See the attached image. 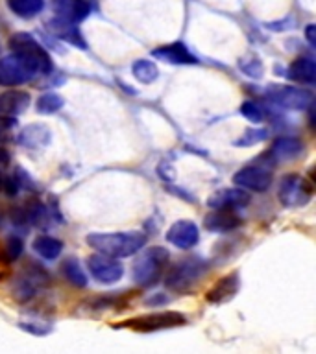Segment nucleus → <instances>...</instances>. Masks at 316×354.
I'll use <instances>...</instances> for the list:
<instances>
[{"instance_id": "1", "label": "nucleus", "mask_w": 316, "mask_h": 354, "mask_svg": "<svg viewBox=\"0 0 316 354\" xmlns=\"http://www.w3.org/2000/svg\"><path fill=\"white\" fill-rule=\"evenodd\" d=\"M146 234L139 231L119 232H91L87 234V245L102 254L113 259H126L139 253L146 245Z\"/></svg>"}, {"instance_id": "2", "label": "nucleus", "mask_w": 316, "mask_h": 354, "mask_svg": "<svg viewBox=\"0 0 316 354\" xmlns=\"http://www.w3.org/2000/svg\"><path fill=\"white\" fill-rule=\"evenodd\" d=\"M207 270H209V266H207V262L204 259H200V257L183 259L168 270V273L165 277V286L170 292L187 293L202 281V277L207 273Z\"/></svg>"}, {"instance_id": "3", "label": "nucleus", "mask_w": 316, "mask_h": 354, "mask_svg": "<svg viewBox=\"0 0 316 354\" xmlns=\"http://www.w3.org/2000/svg\"><path fill=\"white\" fill-rule=\"evenodd\" d=\"M170 260V254L165 248L155 245L139 254V259L133 264V281L143 288L154 286L159 281L166 264Z\"/></svg>"}, {"instance_id": "4", "label": "nucleus", "mask_w": 316, "mask_h": 354, "mask_svg": "<svg viewBox=\"0 0 316 354\" xmlns=\"http://www.w3.org/2000/svg\"><path fill=\"white\" fill-rule=\"evenodd\" d=\"M10 48L13 54L21 55L22 59L26 61L28 65L35 71L37 76H46L54 68L49 52L30 33H15V35H11Z\"/></svg>"}, {"instance_id": "5", "label": "nucleus", "mask_w": 316, "mask_h": 354, "mask_svg": "<svg viewBox=\"0 0 316 354\" xmlns=\"http://www.w3.org/2000/svg\"><path fill=\"white\" fill-rule=\"evenodd\" d=\"M187 323V317L179 312H155V314L137 315L132 319L116 323L115 328H132L135 332H157L165 328H176Z\"/></svg>"}, {"instance_id": "6", "label": "nucleus", "mask_w": 316, "mask_h": 354, "mask_svg": "<svg viewBox=\"0 0 316 354\" xmlns=\"http://www.w3.org/2000/svg\"><path fill=\"white\" fill-rule=\"evenodd\" d=\"M313 192H315V188H313V183L309 179H305L299 174H288L279 183L277 198H279L283 207L296 209V207H304V205L309 203Z\"/></svg>"}, {"instance_id": "7", "label": "nucleus", "mask_w": 316, "mask_h": 354, "mask_svg": "<svg viewBox=\"0 0 316 354\" xmlns=\"http://www.w3.org/2000/svg\"><path fill=\"white\" fill-rule=\"evenodd\" d=\"M265 96L272 104L292 111L309 109L315 102V94L310 93L309 88L288 87V85H270V87H266Z\"/></svg>"}, {"instance_id": "8", "label": "nucleus", "mask_w": 316, "mask_h": 354, "mask_svg": "<svg viewBox=\"0 0 316 354\" xmlns=\"http://www.w3.org/2000/svg\"><path fill=\"white\" fill-rule=\"evenodd\" d=\"M37 76L32 66L21 55L11 54L0 57V85L2 87H21Z\"/></svg>"}, {"instance_id": "9", "label": "nucleus", "mask_w": 316, "mask_h": 354, "mask_svg": "<svg viewBox=\"0 0 316 354\" xmlns=\"http://www.w3.org/2000/svg\"><path fill=\"white\" fill-rule=\"evenodd\" d=\"M233 183L244 190H252V192H265L272 185V170L270 166L265 162L259 165L244 166L233 176Z\"/></svg>"}, {"instance_id": "10", "label": "nucleus", "mask_w": 316, "mask_h": 354, "mask_svg": "<svg viewBox=\"0 0 316 354\" xmlns=\"http://www.w3.org/2000/svg\"><path fill=\"white\" fill-rule=\"evenodd\" d=\"M87 266L91 275L94 277V281L102 282V284H115L124 275V266L113 257H107V254H91L87 259Z\"/></svg>"}, {"instance_id": "11", "label": "nucleus", "mask_w": 316, "mask_h": 354, "mask_svg": "<svg viewBox=\"0 0 316 354\" xmlns=\"http://www.w3.org/2000/svg\"><path fill=\"white\" fill-rule=\"evenodd\" d=\"M166 240L177 249H193L200 242L198 225L191 220H179L172 223L166 231Z\"/></svg>"}, {"instance_id": "12", "label": "nucleus", "mask_w": 316, "mask_h": 354, "mask_svg": "<svg viewBox=\"0 0 316 354\" xmlns=\"http://www.w3.org/2000/svg\"><path fill=\"white\" fill-rule=\"evenodd\" d=\"M252 201V196L249 192H246L244 188H222L218 192H215L213 196H209L207 199V207L211 209H243Z\"/></svg>"}, {"instance_id": "13", "label": "nucleus", "mask_w": 316, "mask_h": 354, "mask_svg": "<svg viewBox=\"0 0 316 354\" xmlns=\"http://www.w3.org/2000/svg\"><path fill=\"white\" fill-rule=\"evenodd\" d=\"M46 32L60 39V41H65V43L72 44V46H76V48H87V41L83 39L82 32L78 30L74 22H69L65 19H60V17H54V19H50L46 22Z\"/></svg>"}, {"instance_id": "14", "label": "nucleus", "mask_w": 316, "mask_h": 354, "mask_svg": "<svg viewBox=\"0 0 316 354\" xmlns=\"http://www.w3.org/2000/svg\"><path fill=\"white\" fill-rule=\"evenodd\" d=\"M238 288H240V279H238L237 271H233V273H227L222 279H218L215 286L207 292L205 299L211 304L227 303V301H231L237 295Z\"/></svg>"}, {"instance_id": "15", "label": "nucleus", "mask_w": 316, "mask_h": 354, "mask_svg": "<svg viewBox=\"0 0 316 354\" xmlns=\"http://www.w3.org/2000/svg\"><path fill=\"white\" fill-rule=\"evenodd\" d=\"M55 17L65 19L69 22H82L91 13V4L87 0H50Z\"/></svg>"}, {"instance_id": "16", "label": "nucleus", "mask_w": 316, "mask_h": 354, "mask_svg": "<svg viewBox=\"0 0 316 354\" xmlns=\"http://www.w3.org/2000/svg\"><path fill=\"white\" fill-rule=\"evenodd\" d=\"M50 129L44 124H28L17 135V142L26 149H43L49 146Z\"/></svg>"}, {"instance_id": "17", "label": "nucleus", "mask_w": 316, "mask_h": 354, "mask_svg": "<svg viewBox=\"0 0 316 354\" xmlns=\"http://www.w3.org/2000/svg\"><path fill=\"white\" fill-rule=\"evenodd\" d=\"M240 223L243 220L233 210L227 209H213V212L204 218L205 229L213 232H229L240 227Z\"/></svg>"}, {"instance_id": "18", "label": "nucleus", "mask_w": 316, "mask_h": 354, "mask_svg": "<svg viewBox=\"0 0 316 354\" xmlns=\"http://www.w3.org/2000/svg\"><path fill=\"white\" fill-rule=\"evenodd\" d=\"M152 55L161 61H166V63H174V65H194V63H198V59L188 52V48L183 43L165 44L161 48H155Z\"/></svg>"}, {"instance_id": "19", "label": "nucleus", "mask_w": 316, "mask_h": 354, "mask_svg": "<svg viewBox=\"0 0 316 354\" xmlns=\"http://www.w3.org/2000/svg\"><path fill=\"white\" fill-rule=\"evenodd\" d=\"M304 153V142L296 137H279L274 140L268 155L272 160H294Z\"/></svg>"}, {"instance_id": "20", "label": "nucleus", "mask_w": 316, "mask_h": 354, "mask_svg": "<svg viewBox=\"0 0 316 354\" xmlns=\"http://www.w3.org/2000/svg\"><path fill=\"white\" fill-rule=\"evenodd\" d=\"M30 102H32V98L24 91H6L4 94H0V113L19 116L28 109Z\"/></svg>"}, {"instance_id": "21", "label": "nucleus", "mask_w": 316, "mask_h": 354, "mask_svg": "<svg viewBox=\"0 0 316 354\" xmlns=\"http://www.w3.org/2000/svg\"><path fill=\"white\" fill-rule=\"evenodd\" d=\"M287 76L294 82L299 83H313L316 82V63L313 57H298L290 63L287 71Z\"/></svg>"}, {"instance_id": "22", "label": "nucleus", "mask_w": 316, "mask_h": 354, "mask_svg": "<svg viewBox=\"0 0 316 354\" xmlns=\"http://www.w3.org/2000/svg\"><path fill=\"white\" fill-rule=\"evenodd\" d=\"M32 249L44 260H55L63 251V242L49 234H41V236H35L32 242Z\"/></svg>"}, {"instance_id": "23", "label": "nucleus", "mask_w": 316, "mask_h": 354, "mask_svg": "<svg viewBox=\"0 0 316 354\" xmlns=\"http://www.w3.org/2000/svg\"><path fill=\"white\" fill-rule=\"evenodd\" d=\"M39 290V284L33 281L32 277L24 273L19 279H15V282L11 284V295L15 301L19 303H28V301H32L35 297V293Z\"/></svg>"}, {"instance_id": "24", "label": "nucleus", "mask_w": 316, "mask_h": 354, "mask_svg": "<svg viewBox=\"0 0 316 354\" xmlns=\"http://www.w3.org/2000/svg\"><path fill=\"white\" fill-rule=\"evenodd\" d=\"M24 210H26L28 221L35 227H49L50 220H52V212L46 205H43L39 199H28L26 205H24Z\"/></svg>"}, {"instance_id": "25", "label": "nucleus", "mask_w": 316, "mask_h": 354, "mask_svg": "<svg viewBox=\"0 0 316 354\" xmlns=\"http://www.w3.org/2000/svg\"><path fill=\"white\" fill-rule=\"evenodd\" d=\"M6 4L17 17L32 19L43 11L44 0H6Z\"/></svg>"}, {"instance_id": "26", "label": "nucleus", "mask_w": 316, "mask_h": 354, "mask_svg": "<svg viewBox=\"0 0 316 354\" xmlns=\"http://www.w3.org/2000/svg\"><path fill=\"white\" fill-rule=\"evenodd\" d=\"M61 273L65 277L69 284L76 288H85L87 286V275L82 270V266L76 259H65V262L61 264Z\"/></svg>"}, {"instance_id": "27", "label": "nucleus", "mask_w": 316, "mask_h": 354, "mask_svg": "<svg viewBox=\"0 0 316 354\" xmlns=\"http://www.w3.org/2000/svg\"><path fill=\"white\" fill-rule=\"evenodd\" d=\"M133 76L137 77L141 83H152L159 76V68L155 66L154 61L150 59H137L132 66Z\"/></svg>"}, {"instance_id": "28", "label": "nucleus", "mask_w": 316, "mask_h": 354, "mask_svg": "<svg viewBox=\"0 0 316 354\" xmlns=\"http://www.w3.org/2000/svg\"><path fill=\"white\" fill-rule=\"evenodd\" d=\"M65 105L63 98H61L60 94L55 93H44L41 94L35 102V109L41 113V115H54L58 111L61 109Z\"/></svg>"}, {"instance_id": "29", "label": "nucleus", "mask_w": 316, "mask_h": 354, "mask_svg": "<svg viewBox=\"0 0 316 354\" xmlns=\"http://www.w3.org/2000/svg\"><path fill=\"white\" fill-rule=\"evenodd\" d=\"M238 66H240V71L249 77H261L263 76V71H265V66H263V63H261V59L257 55L243 57V59L238 61Z\"/></svg>"}, {"instance_id": "30", "label": "nucleus", "mask_w": 316, "mask_h": 354, "mask_svg": "<svg viewBox=\"0 0 316 354\" xmlns=\"http://www.w3.org/2000/svg\"><path fill=\"white\" fill-rule=\"evenodd\" d=\"M240 115L244 118H248L249 122H254V124H261V122L265 120V111L261 107L257 102H252V100H246L240 105Z\"/></svg>"}, {"instance_id": "31", "label": "nucleus", "mask_w": 316, "mask_h": 354, "mask_svg": "<svg viewBox=\"0 0 316 354\" xmlns=\"http://www.w3.org/2000/svg\"><path fill=\"white\" fill-rule=\"evenodd\" d=\"M22 251H24V242H22L21 236H17V234H10L8 240H6V248H4V254L6 259L10 260H17L21 259Z\"/></svg>"}, {"instance_id": "32", "label": "nucleus", "mask_w": 316, "mask_h": 354, "mask_svg": "<svg viewBox=\"0 0 316 354\" xmlns=\"http://www.w3.org/2000/svg\"><path fill=\"white\" fill-rule=\"evenodd\" d=\"M266 137H268L266 129H246L243 137L235 140V146H254V144L266 140Z\"/></svg>"}, {"instance_id": "33", "label": "nucleus", "mask_w": 316, "mask_h": 354, "mask_svg": "<svg viewBox=\"0 0 316 354\" xmlns=\"http://www.w3.org/2000/svg\"><path fill=\"white\" fill-rule=\"evenodd\" d=\"M19 328H22L28 334L32 336H46L52 332V325H46V323H35V321H21L19 323Z\"/></svg>"}, {"instance_id": "34", "label": "nucleus", "mask_w": 316, "mask_h": 354, "mask_svg": "<svg viewBox=\"0 0 316 354\" xmlns=\"http://www.w3.org/2000/svg\"><path fill=\"white\" fill-rule=\"evenodd\" d=\"M15 124H17L15 116L0 115V142H4V140L10 138L11 129L15 127Z\"/></svg>"}, {"instance_id": "35", "label": "nucleus", "mask_w": 316, "mask_h": 354, "mask_svg": "<svg viewBox=\"0 0 316 354\" xmlns=\"http://www.w3.org/2000/svg\"><path fill=\"white\" fill-rule=\"evenodd\" d=\"M8 216H10V220L13 221L15 225H24V223H28L26 210H24V207H19V205L11 207L10 212H8Z\"/></svg>"}, {"instance_id": "36", "label": "nucleus", "mask_w": 316, "mask_h": 354, "mask_svg": "<svg viewBox=\"0 0 316 354\" xmlns=\"http://www.w3.org/2000/svg\"><path fill=\"white\" fill-rule=\"evenodd\" d=\"M2 190H4L10 198L17 196V192H21V187H19V183H17L15 176L4 177V185H2Z\"/></svg>"}, {"instance_id": "37", "label": "nucleus", "mask_w": 316, "mask_h": 354, "mask_svg": "<svg viewBox=\"0 0 316 354\" xmlns=\"http://www.w3.org/2000/svg\"><path fill=\"white\" fill-rule=\"evenodd\" d=\"M166 301H168V297H166V295H163V293H155L154 297L146 299L144 303L148 304V306H157V304H165Z\"/></svg>"}, {"instance_id": "38", "label": "nucleus", "mask_w": 316, "mask_h": 354, "mask_svg": "<svg viewBox=\"0 0 316 354\" xmlns=\"http://www.w3.org/2000/svg\"><path fill=\"white\" fill-rule=\"evenodd\" d=\"M305 37H307V41H309L310 46H315L316 44V26L315 24H307V28H305Z\"/></svg>"}, {"instance_id": "39", "label": "nucleus", "mask_w": 316, "mask_h": 354, "mask_svg": "<svg viewBox=\"0 0 316 354\" xmlns=\"http://www.w3.org/2000/svg\"><path fill=\"white\" fill-rule=\"evenodd\" d=\"M10 151L4 148V146H0V165H8L10 162Z\"/></svg>"}, {"instance_id": "40", "label": "nucleus", "mask_w": 316, "mask_h": 354, "mask_svg": "<svg viewBox=\"0 0 316 354\" xmlns=\"http://www.w3.org/2000/svg\"><path fill=\"white\" fill-rule=\"evenodd\" d=\"M2 185H4V174L0 170V190H2Z\"/></svg>"}, {"instance_id": "41", "label": "nucleus", "mask_w": 316, "mask_h": 354, "mask_svg": "<svg viewBox=\"0 0 316 354\" xmlns=\"http://www.w3.org/2000/svg\"><path fill=\"white\" fill-rule=\"evenodd\" d=\"M2 220H4V210L0 209V221H2Z\"/></svg>"}, {"instance_id": "42", "label": "nucleus", "mask_w": 316, "mask_h": 354, "mask_svg": "<svg viewBox=\"0 0 316 354\" xmlns=\"http://www.w3.org/2000/svg\"><path fill=\"white\" fill-rule=\"evenodd\" d=\"M0 54H2V48H0Z\"/></svg>"}]
</instances>
